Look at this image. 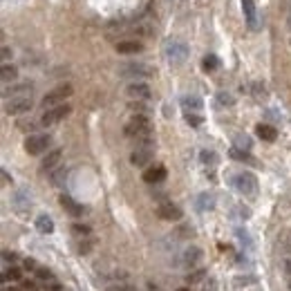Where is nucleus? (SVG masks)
Wrapping results in <instances>:
<instances>
[{
  "label": "nucleus",
  "instance_id": "obj_29",
  "mask_svg": "<svg viewBox=\"0 0 291 291\" xmlns=\"http://www.w3.org/2000/svg\"><path fill=\"white\" fill-rule=\"evenodd\" d=\"M201 280H206V271H204V269L191 271V273L186 276V282H201Z\"/></svg>",
  "mask_w": 291,
  "mask_h": 291
},
{
  "label": "nucleus",
  "instance_id": "obj_14",
  "mask_svg": "<svg viewBox=\"0 0 291 291\" xmlns=\"http://www.w3.org/2000/svg\"><path fill=\"white\" fill-rule=\"evenodd\" d=\"M31 83H16L11 85V88H4L2 90V97L4 101H9V98H20V97H31Z\"/></svg>",
  "mask_w": 291,
  "mask_h": 291
},
{
  "label": "nucleus",
  "instance_id": "obj_35",
  "mask_svg": "<svg viewBox=\"0 0 291 291\" xmlns=\"http://www.w3.org/2000/svg\"><path fill=\"white\" fill-rule=\"evenodd\" d=\"M36 276H38V280H54L52 271H49V269H43V267L36 269Z\"/></svg>",
  "mask_w": 291,
  "mask_h": 291
},
{
  "label": "nucleus",
  "instance_id": "obj_8",
  "mask_svg": "<svg viewBox=\"0 0 291 291\" xmlns=\"http://www.w3.org/2000/svg\"><path fill=\"white\" fill-rule=\"evenodd\" d=\"M31 105H34L31 97L9 98V101H4V112H7V114H11V116H18V114H25V112H29Z\"/></svg>",
  "mask_w": 291,
  "mask_h": 291
},
{
  "label": "nucleus",
  "instance_id": "obj_32",
  "mask_svg": "<svg viewBox=\"0 0 291 291\" xmlns=\"http://www.w3.org/2000/svg\"><path fill=\"white\" fill-rule=\"evenodd\" d=\"M2 280H4V282H7V280H20V269H16V267H9L7 271H4Z\"/></svg>",
  "mask_w": 291,
  "mask_h": 291
},
{
  "label": "nucleus",
  "instance_id": "obj_39",
  "mask_svg": "<svg viewBox=\"0 0 291 291\" xmlns=\"http://www.w3.org/2000/svg\"><path fill=\"white\" fill-rule=\"evenodd\" d=\"M2 260H4V262H13V260H16V253H9V251H2Z\"/></svg>",
  "mask_w": 291,
  "mask_h": 291
},
{
  "label": "nucleus",
  "instance_id": "obj_15",
  "mask_svg": "<svg viewBox=\"0 0 291 291\" xmlns=\"http://www.w3.org/2000/svg\"><path fill=\"white\" fill-rule=\"evenodd\" d=\"M61 157H63L61 148H54V150H49L47 157L43 159V164H40V170H43V173H52V170H56L58 164H61Z\"/></svg>",
  "mask_w": 291,
  "mask_h": 291
},
{
  "label": "nucleus",
  "instance_id": "obj_25",
  "mask_svg": "<svg viewBox=\"0 0 291 291\" xmlns=\"http://www.w3.org/2000/svg\"><path fill=\"white\" fill-rule=\"evenodd\" d=\"M201 65H204L206 72H213V70H217V67H219V58L215 56V54H208V56H204Z\"/></svg>",
  "mask_w": 291,
  "mask_h": 291
},
{
  "label": "nucleus",
  "instance_id": "obj_31",
  "mask_svg": "<svg viewBox=\"0 0 291 291\" xmlns=\"http://www.w3.org/2000/svg\"><path fill=\"white\" fill-rule=\"evenodd\" d=\"M235 148H244V150H251V139L246 137V134H237L235 137Z\"/></svg>",
  "mask_w": 291,
  "mask_h": 291
},
{
  "label": "nucleus",
  "instance_id": "obj_34",
  "mask_svg": "<svg viewBox=\"0 0 291 291\" xmlns=\"http://www.w3.org/2000/svg\"><path fill=\"white\" fill-rule=\"evenodd\" d=\"M201 291H219L217 287V280H213V278H208V280L201 282Z\"/></svg>",
  "mask_w": 291,
  "mask_h": 291
},
{
  "label": "nucleus",
  "instance_id": "obj_44",
  "mask_svg": "<svg viewBox=\"0 0 291 291\" xmlns=\"http://www.w3.org/2000/svg\"><path fill=\"white\" fill-rule=\"evenodd\" d=\"M175 291H191V287H179V289H175Z\"/></svg>",
  "mask_w": 291,
  "mask_h": 291
},
{
  "label": "nucleus",
  "instance_id": "obj_30",
  "mask_svg": "<svg viewBox=\"0 0 291 291\" xmlns=\"http://www.w3.org/2000/svg\"><path fill=\"white\" fill-rule=\"evenodd\" d=\"M231 157H233V159H237V161H249V164H253V159H251L249 152H242L240 148H233V150H231Z\"/></svg>",
  "mask_w": 291,
  "mask_h": 291
},
{
  "label": "nucleus",
  "instance_id": "obj_33",
  "mask_svg": "<svg viewBox=\"0 0 291 291\" xmlns=\"http://www.w3.org/2000/svg\"><path fill=\"white\" fill-rule=\"evenodd\" d=\"M217 103H219V105H233L235 101H233V97L228 92H219L217 94Z\"/></svg>",
  "mask_w": 291,
  "mask_h": 291
},
{
  "label": "nucleus",
  "instance_id": "obj_11",
  "mask_svg": "<svg viewBox=\"0 0 291 291\" xmlns=\"http://www.w3.org/2000/svg\"><path fill=\"white\" fill-rule=\"evenodd\" d=\"M201 262V249L199 246H186L182 253V258H179V264L177 267H197V264Z\"/></svg>",
  "mask_w": 291,
  "mask_h": 291
},
{
  "label": "nucleus",
  "instance_id": "obj_40",
  "mask_svg": "<svg viewBox=\"0 0 291 291\" xmlns=\"http://www.w3.org/2000/svg\"><path fill=\"white\" fill-rule=\"evenodd\" d=\"M25 269H27V271H36L38 267H36L34 260H25Z\"/></svg>",
  "mask_w": 291,
  "mask_h": 291
},
{
  "label": "nucleus",
  "instance_id": "obj_5",
  "mask_svg": "<svg viewBox=\"0 0 291 291\" xmlns=\"http://www.w3.org/2000/svg\"><path fill=\"white\" fill-rule=\"evenodd\" d=\"M164 52H166V58H168L173 65H182V63L188 58V47H186V43H182V40H168Z\"/></svg>",
  "mask_w": 291,
  "mask_h": 291
},
{
  "label": "nucleus",
  "instance_id": "obj_36",
  "mask_svg": "<svg viewBox=\"0 0 291 291\" xmlns=\"http://www.w3.org/2000/svg\"><path fill=\"white\" fill-rule=\"evenodd\" d=\"M186 121L191 125H199L201 123V116L197 114V112H186Z\"/></svg>",
  "mask_w": 291,
  "mask_h": 291
},
{
  "label": "nucleus",
  "instance_id": "obj_20",
  "mask_svg": "<svg viewBox=\"0 0 291 291\" xmlns=\"http://www.w3.org/2000/svg\"><path fill=\"white\" fill-rule=\"evenodd\" d=\"M0 79H2L4 85L13 83V81L18 79V70L11 65V63H2V67H0Z\"/></svg>",
  "mask_w": 291,
  "mask_h": 291
},
{
  "label": "nucleus",
  "instance_id": "obj_1",
  "mask_svg": "<svg viewBox=\"0 0 291 291\" xmlns=\"http://www.w3.org/2000/svg\"><path fill=\"white\" fill-rule=\"evenodd\" d=\"M125 137L137 139L141 146H152V125L146 114H134L123 128Z\"/></svg>",
  "mask_w": 291,
  "mask_h": 291
},
{
  "label": "nucleus",
  "instance_id": "obj_18",
  "mask_svg": "<svg viewBox=\"0 0 291 291\" xmlns=\"http://www.w3.org/2000/svg\"><path fill=\"white\" fill-rule=\"evenodd\" d=\"M166 179V168L164 166H155V168H148L143 173V182L146 184H159Z\"/></svg>",
  "mask_w": 291,
  "mask_h": 291
},
{
  "label": "nucleus",
  "instance_id": "obj_41",
  "mask_svg": "<svg viewBox=\"0 0 291 291\" xmlns=\"http://www.w3.org/2000/svg\"><path fill=\"white\" fill-rule=\"evenodd\" d=\"M9 56H11V49H9L7 45H4V47H2V61L7 63V61H9Z\"/></svg>",
  "mask_w": 291,
  "mask_h": 291
},
{
  "label": "nucleus",
  "instance_id": "obj_43",
  "mask_svg": "<svg viewBox=\"0 0 291 291\" xmlns=\"http://www.w3.org/2000/svg\"><path fill=\"white\" fill-rule=\"evenodd\" d=\"M4 291H25V289H18V287H7Z\"/></svg>",
  "mask_w": 291,
  "mask_h": 291
},
{
  "label": "nucleus",
  "instance_id": "obj_23",
  "mask_svg": "<svg viewBox=\"0 0 291 291\" xmlns=\"http://www.w3.org/2000/svg\"><path fill=\"white\" fill-rule=\"evenodd\" d=\"M215 206V197L210 195V193H201L199 197H197V208L199 210H210Z\"/></svg>",
  "mask_w": 291,
  "mask_h": 291
},
{
  "label": "nucleus",
  "instance_id": "obj_24",
  "mask_svg": "<svg viewBox=\"0 0 291 291\" xmlns=\"http://www.w3.org/2000/svg\"><path fill=\"white\" fill-rule=\"evenodd\" d=\"M36 228H38L40 233H52L54 231V222L49 215H40L38 219H36Z\"/></svg>",
  "mask_w": 291,
  "mask_h": 291
},
{
  "label": "nucleus",
  "instance_id": "obj_4",
  "mask_svg": "<svg viewBox=\"0 0 291 291\" xmlns=\"http://www.w3.org/2000/svg\"><path fill=\"white\" fill-rule=\"evenodd\" d=\"M67 97H72V85H70V83H63V85H58V88L49 90V92L43 97V105H45V110H47V107L63 105Z\"/></svg>",
  "mask_w": 291,
  "mask_h": 291
},
{
  "label": "nucleus",
  "instance_id": "obj_6",
  "mask_svg": "<svg viewBox=\"0 0 291 291\" xmlns=\"http://www.w3.org/2000/svg\"><path fill=\"white\" fill-rule=\"evenodd\" d=\"M49 143H52V137H49V134L36 132V134H29V137L25 139V150L29 152V155H40V152H45L49 148Z\"/></svg>",
  "mask_w": 291,
  "mask_h": 291
},
{
  "label": "nucleus",
  "instance_id": "obj_21",
  "mask_svg": "<svg viewBox=\"0 0 291 291\" xmlns=\"http://www.w3.org/2000/svg\"><path fill=\"white\" fill-rule=\"evenodd\" d=\"M255 132H258V137L264 139V141H276V137H278L276 128H273V125H267V123H260L258 128H255Z\"/></svg>",
  "mask_w": 291,
  "mask_h": 291
},
{
  "label": "nucleus",
  "instance_id": "obj_45",
  "mask_svg": "<svg viewBox=\"0 0 291 291\" xmlns=\"http://www.w3.org/2000/svg\"><path fill=\"white\" fill-rule=\"evenodd\" d=\"M289 27H291V13H289Z\"/></svg>",
  "mask_w": 291,
  "mask_h": 291
},
{
  "label": "nucleus",
  "instance_id": "obj_37",
  "mask_svg": "<svg viewBox=\"0 0 291 291\" xmlns=\"http://www.w3.org/2000/svg\"><path fill=\"white\" fill-rule=\"evenodd\" d=\"M72 231H74L76 235H88L90 228H88V226H83V224H74V226H72Z\"/></svg>",
  "mask_w": 291,
  "mask_h": 291
},
{
  "label": "nucleus",
  "instance_id": "obj_9",
  "mask_svg": "<svg viewBox=\"0 0 291 291\" xmlns=\"http://www.w3.org/2000/svg\"><path fill=\"white\" fill-rule=\"evenodd\" d=\"M125 94H128L132 101H148V98L152 97L150 88H148L143 81H132V83L125 88Z\"/></svg>",
  "mask_w": 291,
  "mask_h": 291
},
{
  "label": "nucleus",
  "instance_id": "obj_17",
  "mask_svg": "<svg viewBox=\"0 0 291 291\" xmlns=\"http://www.w3.org/2000/svg\"><path fill=\"white\" fill-rule=\"evenodd\" d=\"M143 49V43L137 38H125L116 43V52L119 54H139Z\"/></svg>",
  "mask_w": 291,
  "mask_h": 291
},
{
  "label": "nucleus",
  "instance_id": "obj_38",
  "mask_svg": "<svg viewBox=\"0 0 291 291\" xmlns=\"http://www.w3.org/2000/svg\"><path fill=\"white\" fill-rule=\"evenodd\" d=\"M22 289H25V291H38V287H36V285H34V282L25 280V282H22Z\"/></svg>",
  "mask_w": 291,
  "mask_h": 291
},
{
  "label": "nucleus",
  "instance_id": "obj_26",
  "mask_svg": "<svg viewBox=\"0 0 291 291\" xmlns=\"http://www.w3.org/2000/svg\"><path fill=\"white\" fill-rule=\"evenodd\" d=\"M65 175H67V170L63 168V166H58L56 170H52V184L54 186H61V184L65 182Z\"/></svg>",
  "mask_w": 291,
  "mask_h": 291
},
{
  "label": "nucleus",
  "instance_id": "obj_42",
  "mask_svg": "<svg viewBox=\"0 0 291 291\" xmlns=\"http://www.w3.org/2000/svg\"><path fill=\"white\" fill-rule=\"evenodd\" d=\"M2 184H9V175H7V170H2Z\"/></svg>",
  "mask_w": 291,
  "mask_h": 291
},
{
  "label": "nucleus",
  "instance_id": "obj_10",
  "mask_svg": "<svg viewBox=\"0 0 291 291\" xmlns=\"http://www.w3.org/2000/svg\"><path fill=\"white\" fill-rule=\"evenodd\" d=\"M157 215L161 219H168V222H177V219H182V208L177 204H173V201H161L157 206Z\"/></svg>",
  "mask_w": 291,
  "mask_h": 291
},
{
  "label": "nucleus",
  "instance_id": "obj_27",
  "mask_svg": "<svg viewBox=\"0 0 291 291\" xmlns=\"http://www.w3.org/2000/svg\"><path fill=\"white\" fill-rule=\"evenodd\" d=\"M199 159H201V164H206V166H215V164H217V155H215L213 150H201Z\"/></svg>",
  "mask_w": 291,
  "mask_h": 291
},
{
  "label": "nucleus",
  "instance_id": "obj_3",
  "mask_svg": "<svg viewBox=\"0 0 291 291\" xmlns=\"http://www.w3.org/2000/svg\"><path fill=\"white\" fill-rule=\"evenodd\" d=\"M119 74L123 76V79L141 81V79H150V76L155 74V70H152L150 65H146V63H125V65H121Z\"/></svg>",
  "mask_w": 291,
  "mask_h": 291
},
{
  "label": "nucleus",
  "instance_id": "obj_22",
  "mask_svg": "<svg viewBox=\"0 0 291 291\" xmlns=\"http://www.w3.org/2000/svg\"><path fill=\"white\" fill-rule=\"evenodd\" d=\"M182 105L186 112H199L201 110V98L199 97H184Z\"/></svg>",
  "mask_w": 291,
  "mask_h": 291
},
{
  "label": "nucleus",
  "instance_id": "obj_12",
  "mask_svg": "<svg viewBox=\"0 0 291 291\" xmlns=\"http://www.w3.org/2000/svg\"><path fill=\"white\" fill-rule=\"evenodd\" d=\"M152 159V146H139L132 150V155H130V161H132V166H137V168H143V166H148Z\"/></svg>",
  "mask_w": 291,
  "mask_h": 291
},
{
  "label": "nucleus",
  "instance_id": "obj_19",
  "mask_svg": "<svg viewBox=\"0 0 291 291\" xmlns=\"http://www.w3.org/2000/svg\"><path fill=\"white\" fill-rule=\"evenodd\" d=\"M61 206L67 210V213L72 215V217H81V215L85 213V210H83V206H81V204H76V201L72 199L70 195H61Z\"/></svg>",
  "mask_w": 291,
  "mask_h": 291
},
{
  "label": "nucleus",
  "instance_id": "obj_28",
  "mask_svg": "<svg viewBox=\"0 0 291 291\" xmlns=\"http://www.w3.org/2000/svg\"><path fill=\"white\" fill-rule=\"evenodd\" d=\"M249 92L253 94L255 98H264V97H267V90H264L262 83H251L249 85Z\"/></svg>",
  "mask_w": 291,
  "mask_h": 291
},
{
  "label": "nucleus",
  "instance_id": "obj_2",
  "mask_svg": "<svg viewBox=\"0 0 291 291\" xmlns=\"http://www.w3.org/2000/svg\"><path fill=\"white\" fill-rule=\"evenodd\" d=\"M231 184L237 193H242L244 197H255L258 195V179L251 173H235L231 177Z\"/></svg>",
  "mask_w": 291,
  "mask_h": 291
},
{
  "label": "nucleus",
  "instance_id": "obj_7",
  "mask_svg": "<svg viewBox=\"0 0 291 291\" xmlns=\"http://www.w3.org/2000/svg\"><path fill=\"white\" fill-rule=\"evenodd\" d=\"M70 112H72V107L67 105V103L56 105V107H47V110L43 112V116H40V123L43 125H54V123H58V121L65 119Z\"/></svg>",
  "mask_w": 291,
  "mask_h": 291
},
{
  "label": "nucleus",
  "instance_id": "obj_16",
  "mask_svg": "<svg viewBox=\"0 0 291 291\" xmlns=\"http://www.w3.org/2000/svg\"><path fill=\"white\" fill-rule=\"evenodd\" d=\"M242 11H244L246 16V25H249V29H258V13H255V2L253 0H242Z\"/></svg>",
  "mask_w": 291,
  "mask_h": 291
},
{
  "label": "nucleus",
  "instance_id": "obj_13",
  "mask_svg": "<svg viewBox=\"0 0 291 291\" xmlns=\"http://www.w3.org/2000/svg\"><path fill=\"white\" fill-rule=\"evenodd\" d=\"M11 206H13V210H16L18 215H27L29 213V208H31V199H29V195H27V191H16L11 195Z\"/></svg>",
  "mask_w": 291,
  "mask_h": 291
}]
</instances>
